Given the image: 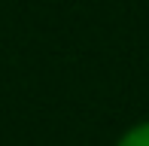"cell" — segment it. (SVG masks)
Wrapping results in <instances>:
<instances>
[{"mask_svg": "<svg viewBox=\"0 0 149 146\" xmlns=\"http://www.w3.org/2000/svg\"><path fill=\"white\" fill-rule=\"evenodd\" d=\"M119 146H149V122L146 125H137L134 131H128V134L122 137Z\"/></svg>", "mask_w": 149, "mask_h": 146, "instance_id": "1", "label": "cell"}]
</instances>
